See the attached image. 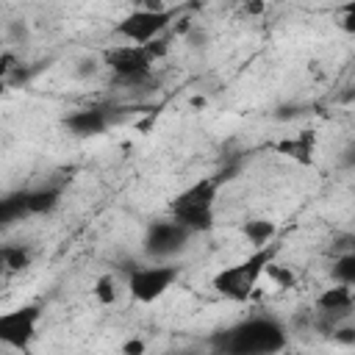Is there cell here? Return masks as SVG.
<instances>
[{"label":"cell","instance_id":"cell-18","mask_svg":"<svg viewBox=\"0 0 355 355\" xmlns=\"http://www.w3.org/2000/svg\"><path fill=\"white\" fill-rule=\"evenodd\" d=\"M17 69H19V61H17V55H14V53H0V80L11 78Z\"/></svg>","mask_w":355,"mask_h":355},{"label":"cell","instance_id":"cell-11","mask_svg":"<svg viewBox=\"0 0 355 355\" xmlns=\"http://www.w3.org/2000/svg\"><path fill=\"white\" fill-rule=\"evenodd\" d=\"M275 150H277L280 155L297 161V164H311V161H313V153H316V139H313L311 130H300V133L291 136V139H280V141L275 144Z\"/></svg>","mask_w":355,"mask_h":355},{"label":"cell","instance_id":"cell-12","mask_svg":"<svg viewBox=\"0 0 355 355\" xmlns=\"http://www.w3.org/2000/svg\"><path fill=\"white\" fill-rule=\"evenodd\" d=\"M61 202V191L53 186H42L33 191H25V205H28V216H39V214H50L55 205Z\"/></svg>","mask_w":355,"mask_h":355},{"label":"cell","instance_id":"cell-6","mask_svg":"<svg viewBox=\"0 0 355 355\" xmlns=\"http://www.w3.org/2000/svg\"><path fill=\"white\" fill-rule=\"evenodd\" d=\"M178 17V8H161V11H141V8H133L130 14H125L114 33L130 44H144L155 36H164V31L172 25V19Z\"/></svg>","mask_w":355,"mask_h":355},{"label":"cell","instance_id":"cell-17","mask_svg":"<svg viewBox=\"0 0 355 355\" xmlns=\"http://www.w3.org/2000/svg\"><path fill=\"white\" fill-rule=\"evenodd\" d=\"M94 297H97L100 305H111V302L116 300V277H111V275L97 277V283H94Z\"/></svg>","mask_w":355,"mask_h":355},{"label":"cell","instance_id":"cell-7","mask_svg":"<svg viewBox=\"0 0 355 355\" xmlns=\"http://www.w3.org/2000/svg\"><path fill=\"white\" fill-rule=\"evenodd\" d=\"M39 319H42L39 305H19L11 311H3L0 313V344L14 347V349H25L36 338Z\"/></svg>","mask_w":355,"mask_h":355},{"label":"cell","instance_id":"cell-20","mask_svg":"<svg viewBox=\"0 0 355 355\" xmlns=\"http://www.w3.org/2000/svg\"><path fill=\"white\" fill-rule=\"evenodd\" d=\"M133 6L141 8V11H161V8H166L164 0H133Z\"/></svg>","mask_w":355,"mask_h":355},{"label":"cell","instance_id":"cell-9","mask_svg":"<svg viewBox=\"0 0 355 355\" xmlns=\"http://www.w3.org/2000/svg\"><path fill=\"white\" fill-rule=\"evenodd\" d=\"M316 308H319V316L327 322V330H333L336 322L341 316H349V311H352V286L336 283L333 288H324L316 297Z\"/></svg>","mask_w":355,"mask_h":355},{"label":"cell","instance_id":"cell-4","mask_svg":"<svg viewBox=\"0 0 355 355\" xmlns=\"http://www.w3.org/2000/svg\"><path fill=\"white\" fill-rule=\"evenodd\" d=\"M103 64L116 75V80L136 86V83H141V80H147L153 75V64L155 61L150 58V53L144 50V44L125 42V44L108 47L103 53Z\"/></svg>","mask_w":355,"mask_h":355},{"label":"cell","instance_id":"cell-3","mask_svg":"<svg viewBox=\"0 0 355 355\" xmlns=\"http://www.w3.org/2000/svg\"><path fill=\"white\" fill-rule=\"evenodd\" d=\"M275 252H277V247L272 241L263 244V247H255L244 261H239V263L225 266L222 272H216L214 288L222 297H227V300H236V302L247 300L252 294V288L258 286V280L263 277V266L275 258Z\"/></svg>","mask_w":355,"mask_h":355},{"label":"cell","instance_id":"cell-22","mask_svg":"<svg viewBox=\"0 0 355 355\" xmlns=\"http://www.w3.org/2000/svg\"><path fill=\"white\" fill-rule=\"evenodd\" d=\"M122 349L125 352H144V344L141 341H128V344H122Z\"/></svg>","mask_w":355,"mask_h":355},{"label":"cell","instance_id":"cell-8","mask_svg":"<svg viewBox=\"0 0 355 355\" xmlns=\"http://www.w3.org/2000/svg\"><path fill=\"white\" fill-rule=\"evenodd\" d=\"M189 239H191V233L175 219L153 222L144 233V252L155 261H164V258H172L178 252H183Z\"/></svg>","mask_w":355,"mask_h":355},{"label":"cell","instance_id":"cell-16","mask_svg":"<svg viewBox=\"0 0 355 355\" xmlns=\"http://www.w3.org/2000/svg\"><path fill=\"white\" fill-rule=\"evenodd\" d=\"M263 275H266L269 280H275L280 288H291V286H294V280H297V277H294V272H291L288 266H277V263H275V258L263 266Z\"/></svg>","mask_w":355,"mask_h":355},{"label":"cell","instance_id":"cell-5","mask_svg":"<svg viewBox=\"0 0 355 355\" xmlns=\"http://www.w3.org/2000/svg\"><path fill=\"white\" fill-rule=\"evenodd\" d=\"M178 280V266L175 263H147V266H136L128 275V291L136 302L150 305L155 300H161Z\"/></svg>","mask_w":355,"mask_h":355},{"label":"cell","instance_id":"cell-14","mask_svg":"<svg viewBox=\"0 0 355 355\" xmlns=\"http://www.w3.org/2000/svg\"><path fill=\"white\" fill-rule=\"evenodd\" d=\"M28 216V205H25V191H17V194H6L0 197V227L17 222Z\"/></svg>","mask_w":355,"mask_h":355},{"label":"cell","instance_id":"cell-13","mask_svg":"<svg viewBox=\"0 0 355 355\" xmlns=\"http://www.w3.org/2000/svg\"><path fill=\"white\" fill-rule=\"evenodd\" d=\"M241 233L252 247H263L277 236V225L272 219H250L241 225Z\"/></svg>","mask_w":355,"mask_h":355},{"label":"cell","instance_id":"cell-15","mask_svg":"<svg viewBox=\"0 0 355 355\" xmlns=\"http://www.w3.org/2000/svg\"><path fill=\"white\" fill-rule=\"evenodd\" d=\"M333 277H336V283L355 286V252L352 250L336 255V261H333Z\"/></svg>","mask_w":355,"mask_h":355},{"label":"cell","instance_id":"cell-21","mask_svg":"<svg viewBox=\"0 0 355 355\" xmlns=\"http://www.w3.org/2000/svg\"><path fill=\"white\" fill-rule=\"evenodd\" d=\"M341 28H344L347 33H352V6H347V8H344V17H341Z\"/></svg>","mask_w":355,"mask_h":355},{"label":"cell","instance_id":"cell-10","mask_svg":"<svg viewBox=\"0 0 355 355\" xmlns=\"http://www.w3.org/2000/svg\"><path fill=\"white\" fill-rule=\"evenodd\" d=\"M64 125L75 136H97V133H103L111 125V116L103 108H80V111H72L64 119Z\"/></svg>","mask_w":355,"mask_h":355},{"label":"cell","instance_id":"cell-2","mask_svg":"<svg viewBox=\"0 0 355 355\" xmlns=\"http://www.w3.org/2000/svg\"><path fill=\"white\" fill-rule=\"evenodd\" d=\"M219 180L214 178H200L197 183L186 186L169 205L172 219L180 222L191 236L194 233H208L214 227V208H216V194H219Z\"/></svg>","mask_w":355,"mask_h":355},{"label":"cell","instance_id":"cell-1","mask_svg":"<svg viewBox=\"0 0 355 355\" xmlns=\"http://www.w3.org/2000/svg\"><path fill=\"white\" fill-rule=\"evenodd\" d=\"M286 327L275 316H250L227 330L214 341L216 349L233 355H269L286 347Z\"/></svg>","mask_w":355,"mask_h":355},{"label":"cell","instance_id":"cell-19","mask_svg":"<svg viewBox=\"0 0 355 355\" xmlns=\"http://www.w3.org/2000/svg\"><path fill=\"white\" fill-rule=\"evenodd\" d=\"M336 341H344V344H355V330L352 327H333L330 330Z\"/></svg>","mask_w":355,"mask_h":355}]
</instances>
